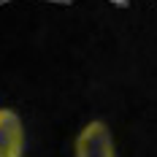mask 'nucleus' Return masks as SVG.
<instances>
[{"instance_id":"obj_1","label":"nucleus","mask_w":157,"mask_h":157,"mask_svg":"<svg viewBox=\"0 0 157 157\" xmlns=\"http://www.w3.org/2000/svg\"><path fill=\"white\" fill-rule=\"evenodd\" d=\"M73 157H117V146H114L109 125L100 119L87 122L73 141Z\"/></svg>"},{"instance_id":"obj_2","label":"nucleus","mask_w":157,"mask_h":157,"mask_svg":"<svg viewBox=\"0 0 157 157\" xmlns=\"http://www.w3.org/2000/svg\"><path fill=\"white\" fill-rule=\"evenodd\" d=\"M25 122L14 109L0 106V157H25Z\"/></svg>"}]
</instances>
